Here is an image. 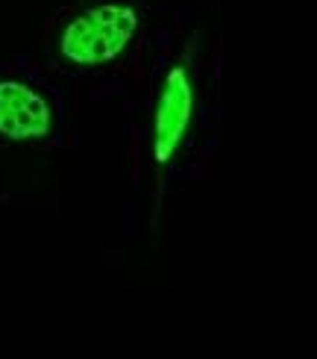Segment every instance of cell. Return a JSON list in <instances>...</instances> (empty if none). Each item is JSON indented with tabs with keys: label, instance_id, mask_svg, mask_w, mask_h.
Instances as JSON below:
<instances>
[{
	"label": "cell",
	"instance_id": "7a4b0ae2",
	"mask_svg": "<svg viewBox=\"0 0 317 359\" xmlns=\"http://www.w3.org/2000/svg\"><path fill=\"white\" fill-rule=\"evenodd\" d=\"M191 112H194V88L188 80V71L176 65L164 77V88L159 95L156 121H153V159L159 165L171 162L174 154L179 151L191 124Z\"/></svg>",
	"mask_w": 317,
	"mask_h": 359
},
{
	"label": "cell",
	"instance_id": "6da1fadb",
	"mask_svg": "<svg viewBox=\"0 0 317 359\" xmlns=\"http://www.w3.org/2000/svg\"><path fill=\"white\" fill-rule=\"evenodd\" d=\"M135 27H139V15H135L132 6L124 4L94 6L77 15L65 27L62 39H59V53L71 65H83V68L109 65L112 59L124 53Z\"/></svg>",
	"mask_w": 317,
	"mask_h": 359
},
{
	"label": "cell",
	"instance_id": "3957f363",
	"mask_svg": "<svg viewBox=\"0 0 317 359\" xmlns=\"http://www.w3.org/2000/svg\"><path fill=\"white\" fill-rule=\"evenodd\" d=\"M53 130V112L36 88L18 80H0V136L36 142Z\"/></svg>",
	"mask_w": 317,
	"mask_h": 359
}]
</instances>
